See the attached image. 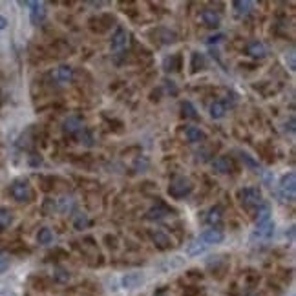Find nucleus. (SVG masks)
Instances as JSON below:
<instances>
[{"label":"nucleus","instance_id":"f257e3e1","mask_svg":"<svg viewBox=\"0 0 296 296\" xmlns=\"http://www.w3.org/2000/svg\"><path fill=\"white\" fill-rule=\"evenodd\" d=\"M238 201L243 209H258V207L263 203V196H261V190L258 187H245L242 190H238Z\"/></svg>","mask_w":296,"mask_h":296},{"label":"nucleus","instance_id":"f03ea898","mask_svg":"<svg viewBox=\"0 0 296 296\" xmlns=\"http://www.w3.org/2000/svg\"><path fill=\"white\" fill-rule=\"evenodd\" d=\"M192 188L194 185L188 177H185V175H175V177H172V181H170L169 185V194L174 200H183V198L190 196Z\"/></svg>","mask_w":296,"mask_h":296},{"label":"nucleus","instance_id":"7ed1b4c3","mask_svg":"<svg viewBox=\"0 0 296 296\" xmlns=\"http://www.w3.org/2000/svg\"><path fill=\"white\" fill-rule=\"evenodd\" d=\"M295 194H296V174L295 172H289V174H285L280 179V196L285 201H295Z\"/></svg>","mask_w":296,"mask_h":296},{"label":"nucleus","instance_id":"20e7f679","mask_svg":"<svg viewBox=\"0 0 296 296\" xmlns=\"http://www.w3.org/2000/svg\"><path fill=\"white\" fill-rule=\"evenodd\" d=\"M9 192H11L13 200H17L18 203H26V201L31 200V188L28 185V181H24V179H17L11 185Z\"/></svg>","mask_w":296,"mask_h":296},{"label":"nucleus","instance_id":"39448f33","mask_svg":"<svg viewBox=\"0 0 296 296\" xmlns=\"http://www.w3.org/2000/svg\"><path fill=\"white\" fill-rule=\"evenodd\" d=\"M198 240H200L205 247H211V245H218V243L223 242L225 234L219 229H207L198 236Z\"/></svg>","mask_w":296,"mask_h":296},{"label":"nucleus","instance_id":"423d86ee","mask_svg":"<svg viewBox=\"0 0 296 296\" xmlns=\"http://www.w3.org/2000/svg\"><path fill=\"white\" fill-rule=\"evenodd\" d=\"M26 6H30V20L33 26L42 24L46 18V4L44 2H26Z\"/></svg>","mask_w":296,"mask_h":296},{"label":"nucleus","instance_id":"0eeeda50","mask_svg":"<svg viewBox=\"0 0 296 296\" xmlns=\"http://www.w3.org/2000/svg\"><path fill=\"white\" fill-rule=\"evenodd\" d=\"M128 31L125 30V28H117L114 33V37H112V44H110V49L114 51V53H119V51H123V49L127 48L128 44Z\"/></svg>","mask_w":296,"mask_h":296},{"label":"nucleus","instance_id":"6e6552de","mask_svg":"<svg viewBox=\"0 0 296 296\" xmlns=\"http://www.w3.org/2000/svg\"><path fill=\"white\" fill-rule=\"evenodd\" d=\"M83 121H81V117L77 115H70L64 119L62 123V132L68 133V135H79V133L83 132Z\"/></svg>","mask_w":296,"mask_h":296},{"label":"nucleus","instance_id":"1a4fd4ad","mask_svg":"<svg viewBox=\"0 0 296 296\" xmlns=\"http://www.w3.org/2000/svg\"><path fill=\"white\" fill-rule=\"evenodd\" d=\"M148 236H150L152 243H154L159 251H167V249L172 247V240H170V236L165 234L163 230H150Z\"/></svg>","mask_w":296,"mask_h":296},{"label":"nucleus","instance_id":"9d476101","mask_svg":"<svg viewBox=\"0 0 296 296\" xmlns=\"http://www.w3.org/2000/svg\"><path fill=\"white\" fill-rule=\"evenodd\" d=\"M249 57H253V59H265L267 57V46L261 41H251L247 44V48H245Z\"/></svg>","mask_w":296,"mask_h":296},{"label":"nucleus","instance_id":"9b49d317","mask_svg":"<svg viewBox=\"0 0 296 296\" xmlns=\"http://www.w3.org/2000/svg\"><path fill=\"white\" fill-rule=\"evenodd\" d=\"M143 282H145V276H143L141 272H127V274L121 278L123 287H125L127 291H132V289H135V287H139Z\"/></svg>","mask_w":296,"mask_h":296},{"label":"nucleus","instance_id":"f8f14e48","mask_svg":"<svg viewBox=\"0 0 296 296\" xmlns=\"http://www.w3.org/2000/svg\"><path fill=\"white\" fill-rule=\"evenodd\" d=\"M200 18L207 28H218L221 24V15L218 11H214V9H203Z\"/></svg>","mask_w":296,"mask_h":296},{"label":"nucleus","instance_id":"ddd939ff","mask_svg":"<svg viewBox=\"0 0 296 296\" xmlns=\"http://www.w3.org/2000/svg\"><path fill=\"white\" fill-rule=\"evenodd\" d=\"M212 169L216 170L218 174H230L232 169H234V165H232V159H230V157L219 156L212 161Z\"/></svg>","mask_w":296,"mask_h":296},{"label":"nucleus","instance_id":"4468645a","mask_svg":"<svg viewBox=\"0 0 296 296\" xmlns=\"http://www.w3.org/2000/svg\"><path fill=\"white\" fill-rule=\"evenodd\" d=\"M272 234H274V221H267V223L260 225V227H256L253 232V240L254 238H258V240H271Z\"/></svg>","mask_w":296,"mask_h":296},{"label":"nucleus","instance_id":"2eb2a0df","mask_svg":"<svg viewBox=\"0 0 296 296\" xmlns=\"http://www.w3.org/2000/svg\"><path fill=\"white\" fill-rule=\"evenodd\" d=\"M267 221H271V207H269L265 201H263V203H261V205L256 209V218H254V225H256V227H260V225L267 223Z\"/></svg>","mask_w":296,"mask_h":296},{"label":"nucleus","instance_id":"dca6fc26","mask_svg":"<svg viewBox=\"0 0 296 296\" xmlns=\"http://www.w3.org/2000/svg\"><path fill=\"white\" fill-rule=\"evenodd\" d=\"M169 214L170 211L165 205H156L146 212V219H148V221H161V219H165Z\"/></svg>","mask_w":296,"mask_h":296},{"label":"nucleus","instance_id":"f3484780","mask_svg":"<svg viewBox=\"0 0 296 296\" xmlns=\"http://www.w3.org/2000/svg\"><path fill=\"white\" fill-rule=\"evenodd\" d=\"M207 223L212 225V227H218L221 223V219H223V209L219 205H214L212 209H209L207 212Z\"/></svg>","mask_w":296,"mask_h":296},{"label":"nucleus","instance_id":"a211bd4d","mask_svg":"<svg viewBox=\"0 0 296 296\" xmlns=\"http://www.w3.org/2000/svg\"><path fill=\"white\" fill-rule=\"evenodd\" d=\"M185 135H187L188 143H203L207 139V133L198 127H187Z\"/></svg>","mask_w":296,"mask_h":296},{"label":"nucleus","instance_id":"6ab92c4d","mask_svg":"<svg viewBox=\"0 0 296 296\" xmlns=\"http://www.w3.org/2000/svg\"><path fill=\"white\" fill-rule=\"evenodd\" d=\"M232 7H234L236 15H240V17H247L249 13L253 11L254 4L251 0H236L232 2Z\"/></svg>","mask_w":296,"mask_h":296},{"label":"nucleus","instance_id":"aec40b11","mask_svg":"<svg viewBox=\"0 0 296 296\" xmlns=\"http://www.w3.org/2000/svg\"><path fill=\"white\" fill-rule=\"evenodd\" d=\"M91 223L90 216L86 214V212H79L75 214V218H73V229L75 230H83V229H88Z\"/></svg>","mask_w":296,"mask_h":296},{"label":"nucleus","instance_id":"412c9836","mask_svg":"<svg viewBox=\"0 0 296 296\" xmlns=\"http://www.w3.org/2000/svg\"><path fill=\"white\" fill-rule=\"evenodd\" d=\"M207 61H205V55L200 53V51H194L192 53V61H190V68H192V73L200 72V70H205Z\"/></svg>","mask_w":296,"mask_h":296},{"label":"nucleus","instance_id":"4be33fe9","mask_svg":"<svg viewBox=\"0 0 296 296\" xmlns=\"http://www.w3.org/2000/svg\"><path fill=\"white\" fill-rule=\"evenodd\" d=\"M209 112H211V117H212V119H221V117H225L227 106H225V103H221V101H214V103L211 104V108H209Z\"/></svg>","mask_w":296,"mask_h":296},{"label":"nucleus","instance_id":"5701e85b","mask_svg":"<svg viewBox=\"0 0 296 296\" xmlns=\"http://www.w3.org/2000/svg\"><path fill=\"white\" fill-rule=\"evenodd\" d=\"M13 223V212L7 207H0V230L7 229Z\"/></svg>","mask_w":296,"mask_h":296},{"label":"nucleus","instance_id":"b1692460","mask_svg":"<svg viewBox=\"0 0 296 296\" xmlns=\"http://www.w3.org/2000/svg\"><path fill=\"white\" fill-rule=\"evenodd\" d=\"M205 251H207V247L200 242V240H198V238H196V240H194V242L187 247V254L190 256V258H194V256H200V254H203Z\"/></svg>","mask_w":296,"mask_h":296},{"label":"nucleus","instance_id":"393cba45","mask_svg":"<svg viewBox=\"0 0 296 296\" xmlns=\"http://www.w3.org/2000/svg\"><path fill=\"white\" fill-rule=\"evenodd\" d=\"M181 110H183V115L185 117H188V119H200V114H198V110H196V106H194L190 101H183L181 103Z\"/></svg>","mask_w":296,"mask_h":296},{"label":"nucleus","instance_id":"a878e982","mask_svg":"<svg viewBox=\"0 0 296 296\" xmlns=\"http://www.w3.org/2000/svg\"><path fill=\"white\" fill-rule=\"evenodd\" d=\"M37 242L41 243V245H49V243H53V232H51V229L44 227V229L39 230V234H37Z\"/></svg>","mask_w":296,"mask_h":296},{"label":"nucleus","instance_id":"bb28decb","mask_svg":"<svg viewBox=\"0 0 296 296\" xmlns=\"http://www.w3.org/2000/svg\"><path fill=\"white\" fill-rule=\"evenodd\" d=\"M57 79L62 81V83H70L73 79V68L72 66H59L57 68Z\"/></svg>","mask_w":296,"mask_h":296},{"label":"nucleus","instance_id":"cd10ccee","mask_svg":"<svg viewBox=\"0 0 296 296\" xmlns=\"http://www.w3.org/2000/svg\"><path fill=\"white\" fill-rule=\"evenodd\" d=\"M79 141H81V145L88 146V148H91V146L95 145V137H93V133L88 130V128H83V132L77 135Z\"/></svg>","mask_w":296,"mask_h":296},{"label":"nucleus","instance_id":"c85d7f7f","mask_svg":"<svg viewBox=\"0 0 296 296\" xmlns=\"http://www.w3.org/2000/svg\"><path fill=\"white\" fill-rule=\"evenodd\" d=\"M73 207H75V201H73V198H70V196H62L61 200H59V205H57V209L61 212H64V214H68V212L73 211Z\"/></svg>","mask_w":296,"mask_h":296},{"label":"nucleus","instance_id":"c756f323","mask_svg":"<svg viewBox=\"0 0 296 296\" xmlns=\"http://www.w3.org/2000/svg\"><path fill=\"white\" fill-rule=\"evenodd\" d=\"M238 154H240V159H242V163L247 165L249 169L256 170V172H258V170H261L260 165H258V161H256V159H253V156H249L247 152H238Z\"/></svg>","mask_w":296,"mask_h":296},{"label":"nucleus","instance_id":"7c9ffc66","mask_svg":"<svg viewBox=\"0 0 296 296\" xmlns=\"http://www.w3.org/2000/svg\"><path fill=\"white\" fill-rule=\"evenodd\" d=\"M177 62H179V57H177V55H170V57H167V59L163 61L165 72H174V70H177Z\"/></svg>","mask_w":296,"mask_h":296},{"label":"nucleus","instance_id":"2f4dec72","mask_svg":"<svg viewBox=\"0 0 296 296\" xmlns=\"http://www.w3.org/2000/svg\"><path fill=\"white\" fill-rule=\"evenodd\" d=\"M55 211H57V201L51 200V198H46L42 203V212L46 216H49V214H53Z\"/></svg>","mask_w":296,"mask_h":296},{"label":"nucleus","instance_id":"473e14b6","mask_svg":"<svg viewBox=\"0 0 296 296\" xmlns=\"http://www.w3.org/2000/svg\"><path fill=\"white\" fill-rule=\"evenodd\" d=\"M53 278L57 280V282H61V284H64V282H68L70 280V272L66 271V269H62V267H57L53 272Z\"/></svg>","mask_w":296,"mask_h":296},{"label":"nucleus","instance_id":"72a5a7b5","mask_svg":"<svg viewBox=\"0 0 296 296\" xmlns=\"http://www.w3.org/2000/svg\"><path fill=\"white\" fill-rule=\"evenodd\" d=\"M148 165H150V161H148L146 157H137V159L133 161V169L137 170V172H146V170H148Z\"/></svg>","mask_w":296,"mask_h":296},{"label":"nucleus","instance_id":"f704fd0d","mask_svg":"<svg viewBox=\"0 0 296 296\" xmlns=\"http://www.w3.org/2000/svg\"><path fill=\"white\" fill-rule=\"evenodd\" d=\"M161 33H163V37H161V42L163 44H172L175 42V33L174 31H170V30H161Z\"/></svg>","mask_w":296,"mask_h":296},{"label":"nucleus","instance_id":"c9c22d12","mask_svg":"<svg viewBox=\"0 0 296 296\" xmlns=\"http://www.w3.org/2000/svg\"><path fill=\"white\" fill-rule=\"evenodd\" d=\"M7 267H9V256L4 251H0V274L6 272Z\"/></svg>","mask_w":296,"mask_h":296},{"label":"nucleus","instance_id":"e433bc0d","mask_svg":"<svg viewBox=\"0 0 296 296\" xmlns=\"http://www.w3.org/2000/svg\"><path fill=\"white\" fill-rule=\"evenodd\" d=\"M165 90H167V93H170V95H177V86H175L174 81H170V79H165Z\"/></svg>","mask_w":296,"mask_h":296},{"label":"nucleus","instance_id":"4c0bfd02","mask_svg":"<svg viewBox=\"0 0 296 296\" xmlns=\"http://www.w3.org/2000/svg\"><path fill=\"white\" fill-rule=\"evenodd\" d=\"M285 61H289V68L295 72L296 70V64H295V51H289V55L285 57Z\"/></svg>","mask_w":296,"mask_h":296},{"label":"nucleus","instance_id":"58836bf2","mask_svg":"<svg viewBox=\"0 0 296 296\" xmlns=\"http://www.w3.org/2000/svg\"><path fill=\"white\" fill-rule=\"evenodd\" d=\"M225 39V35L223 33H219V35H216V37H211L209 39V44H216V42H219V41H223Z\"/></svg>","mask_w":296,"mask_h":296},{"label":"nucleus","instance_id":"ea45409f","mask_svg":"<svg viewBox=\"0 0 296 296\" xmlns=\"http://www.w3.org/2000/svg\"><path fill=\"white\" fill-rule=\"evenodd\" d=\"M6 28H7V18L0 15V31H4Z\"/></svg>","mask_w":296,"mask_h":296},{"label":"nucleus","instance_id":"a19ab883","mask_svg":"<svg viewBox=\"0 0 296 296\" xmlns=\"http://www.w3.org/2000/svg\"><path fill=\"white\" fill-rule=\"evenodd\" d=\"M0 296H17L15 293H9V291H4V293H0Z\"/></svg>","mask_w":296,"mask_h":296}]
</instances>
